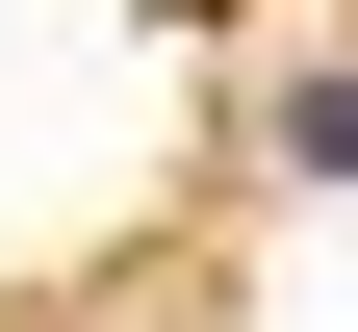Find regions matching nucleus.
Here are the masks:
<instances>
[{
	"instance_id": "nucleus-1",
	"label": "nucleus",
	"mask_w": 358,
	"mask_h": 332,
	"mask_svg": "<svg viewBox=\"0 0 358 332\" xmlns=\"http://www.w3.org/2000/svg\"><path fill=\"white\" fill-rule=\"evenodd\" d=\"M282 154H307V179H358V77H307V103H282Z\"/></svg>"
}]
</instances>
